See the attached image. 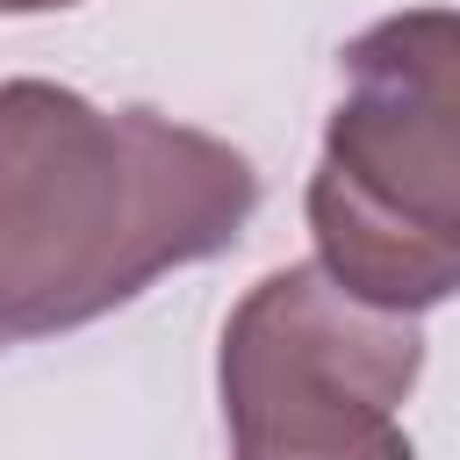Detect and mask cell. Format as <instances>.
<instances>
[{"instance_id": "cell-3", "label": "cell", "mask_w": 460, "mask_h": 460, "mask_svg": "<svg viewBox=\"0 0 460 460\" xmlns=\"http://www.w3.org/2000/svg\"><path fill=\"white\" fill-rule=\"evenodd\" d=\"M417 374V316L345 295L323 266H280L223 323L230 460H417L395 417Z\"/></svg>"}, {"instance_id": "cell-2", "label": "cell", "mask_w": 460, "mask_h": 460, "mask_svg": "<svg viewBox=\"0 0 460 460\" xmlns=\"http://www.w3.org/2000/svg\"><path fill=\"white\" fill-rule=\"evenodd\" d=\"M309 172L316 266L395 316L460 295V7H402L345 43Z\"/></svg>"}, {"instance_id": "cell-1", "label": "cell", "mask_w": 460, "mask_h": 460, "mask_svg": "<svg viewBox=\"0 0 460 460\" xmlns=\"http://www.w3.org/2000/svg\"><path fill=\"white\" fill-rule=\"evenodd\" d=\"M259 172L158 108H93L58 79L0 86V345L79 331L158 273L244 237Z\"/></svg>"}, {"instance_id": "cell-4", "label": "cell", "mask_w": 460, "mask_h": 460, "mask_svg": "<svg viewBox=\"0 0 460 460\" xmlns=\"http://www.w3.org/2000/svg\"><path fill=\"white\" fill-rule=\"evenodd\" d=\"M58 7H72V0H0V14H58Z\"/></svg>"}]
</instances>
